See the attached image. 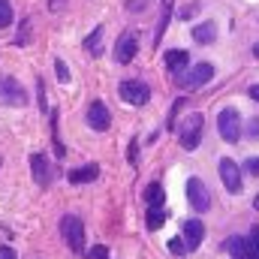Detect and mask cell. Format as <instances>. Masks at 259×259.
I'll use <instances>...</instances> for the list:
<instances>
[{"label":"cell","instance_id":"obj_1","mask_svg":"<svg viewBox=\"0 0 259 259\" xmlns=\"http://www.w3.org/2000/svg\"><path fill=\"white\" fill-rule=\"evenodd\" d=\"M61 235H64V241L69 244L72 253H84V226H81V220L75 214L61 217Z\"/></svg>","mask_w":259,"mask_h":259},{"label":"cell","instance_id":"obj_2","mask_svg":"<svg viewBox=\"0 0 259 259\" xmlns=\"http://www.w3.org/2000/svg\"><path fill=\"white\" fill-rule=\"evenodd\" d=\"M0 103H3V106L21 109V106H27V91H24L15 78L3 75V78H0Z\"/></svg>","mask_w":259,"mask_h":259},{"label":"cell","instance_id":"obj_3","mask_svg":"<svg viewBox=\"0 0 259 259\" xmlns=\"http://www.w3.org/2000/svg\"><path fill=\"white\" fill-rule=\"evenodd\" d=\"M202 115L199 112H193L184 124H181V130H178V139H181V148L184 151H193V148H199V139H202Z\"/></svg>","mask_w":259,"mask_h":259},{"label":"cell","instance_id":"obj_4","mask_svg":"<svg viewBox=\"0 0 259 259\" xmlns=\"http://www.w3.org/2000/svg\"><path fill=\"white\" fill-rule=\"evenodd\" d=\"M118 94H121V100H127L130 106H145V103L151 100V88H148L145 81H139V78H127V81H121Z\"/></svg>","mask_w":259,"mask_h":259},{"label":"cell","instance_id":"obj_5","mask_svg":"<svg viewBox=\"0 0 259 259\" xmlns=\"http://www.w3.org/2000/svg\"><path fill=\"white\" fill-rule=\"evenodd\" d=\"M217 130L226 142H238L241 139V115L235 109H223L217 115Z\"/></svg>","mask_w":259,"mask_h":259},{"label":"cell","instance_id":"obj_6","mask_svg":"<svg viewBox=\"0 0 259 259\" xmlns=\"http://www.w3.org/2000/svg\"><path fill=\"white\" fill-rule=\"evenodd\" d=\"M187 199H190V208L199 211V214L211 208V193H208V187H205L202 178H190L187 181Z\"/></svg>","mask_w":259,"mask_h":259},{"label":"cell","instance_id":"obj_7","mask_svg":"<svg viewBox=\"0 0 259 259\" xmlns=\"http://www.w3.org/2000/svg\"><path fill=\"white\" fill-rule=\"evenodd\" d=\"M214 78V66L208 64V61H202V64H193L190 66V72L178 81L181 88H187V91H196V88H202L205 81H211Z\"/></svg>","mask_w":259,"mask_h":259},{"label":"cell","instance_id":"obj_8","mask_svg":"<svg viewBox=\"0 0 259 259\" xmlns=\"http://www.w3.org/2000/svg\"><path fill=\"white\" fill-rule=\"evenodd\" d=\"M136 52H139L136 33H133V30H124V33L118 36V42H115V61H118V64H133Z\"/></svg>","mask_w":259,"mask_h":259},{"label":"cell","instance_id":"obj_9","mask_svg":"<svg viewBox=\"0 0 259 259\" xmlns=\"http://www.w3.org/2000/svg\"><path fill=\"white\" fill-rule=\"evenodd\" d=\"M220 178H223V187L229 193H241V172H238V163L223 157L220 160Z\"/></svg>","mask_w":259,"mask_h":259},{"label":"cell","instance_id":"obj_10","mask_svg":"<svg viewBox=\"0 0 259 259\" xmlns=\"http://www.w3.org/2000/svg\"><path fill=\"white\" fill-rule=\"evenodd\" d=\"M88 124L97 130V133H103V130H109L112 124V115H109V109H106V103H100V100H94L91 106H88Z\"/></svg>","mask_w":259,"mask_h":259},{"label":"cell","instance_id":"obj_11","mask_svg":"<svg viewBox=\"0 0 259 259\" xmlns=\"http://www.w3.org/2000/svg\"><path fill=\"white\" fill-rule=\"evenodd\" d=\"M30 169H33V181L39 187H49L52 184V163H49L46 154H33L30 157Z\"/></svg>","mask_w":259,"mask_h":259},{"label":"cell","instance_id":"obj_12","mask_svg":"<svg viewBox=\"0 0 259 259\" xmlns=\"http://www.w3.org/2000/svg\"><path fill=\"white\" fill-rule=\"evenodd\" d=\"M181 238H184L187 250H196V247L202 244V238H205V226H202V220H187V223L181 226Z\"/></svg>","mask_w":259,"mask_h":259},{"label":"cell","instance_id":"obj_13","mask_svg":"<svg viewBox=\"0 0 259 259\" xmlns=\"http://www.w3.org/2000/svg\"><path fill=\"white\" fill-rule=\"evenodd\" d=\"M163 64H166V69H169L172 75H178L181 69H187V66H190V55H187V52H181V49H172V52H166Z\"/></svg>","mask_w":259,"mask_h":259},{"label":"cell","instance_id":"obj_14","mask_svg":"<svg viewBox=\"0 0 259 259\" xmlns=\"http://www.w3.org/2000/svg\"><path fill=\"white\" fill-rule=\"evenodd\" d=\"M97 175H100V166H97V163H88V166H78V169H72L66 178H69V184H91Z\"/></svg>","mask_w":259,"mask_h":259},{"label":"cell","instance_id":"obj_15","mask_svg":"<svg viewBox=\"0 0 259 259\" xmlns=\"http://www.w3.org/2000/svg\"><path fill=\"white\" fill-rule=\"evenodd\" d=\"M214 36H217V27H214V21H202V24H196L193 27V39L199 46H208V42H214Z\"/></svg>","mask_w":259,"mask_h":259},{"label":"cell","instance_id":"obj_16","mask_svg":"<svg viewBox=\"0 0 259 259\" xmlns=\"http://www.w3.org/2000/svg\"><path fill=\"white\" fill-rule=\"evenodd\" d=\"M169 18H172V0H163V12H160V21H157V30H154V46H160L166 27H169Z\"/></svg>","mask_w":259,"mask_h":259},{"label":"cell","instance_id":"obj_17","mask_svg":"<svg viewBox=\"0 0 259 259\" xmlns=\"http://www.w3.org/2000/svg\"><path fill=\"white\" fill-rule=\"evenodd\" d=\"M145 202H148V208H160V205H166V193H163V184H148L145 187Z\"/></svg>","mask_w":259,"mask_h":259},{"label":"cell","instance_id":"obj_18","mask_svg":"<svg viewBox=\"0 0 259 259\" xmlns=\"http://www.w3.org/2000/svg\"><path fill=\"white\" fill-rule=\"evenodd\" d=\"M226 250L232 253V259H250V244H247V238H229V241H226Z\"/></svg>","mask_w":259,"mask_h":259},{"label":"cell","instance_id":"obj_19","mask_svg":"<svg viewBox=\"0 0 259 259\" xmlns=\"http://www.w3.org/2000/svg\"><path fill=\"white\" fill-rule=\"evenodd\" d=\"M166 217H169L166 205H160V208H148V229H151V232H157V229L166 223Z\"/></svg>","mask_w":259,"mask_h":259},{"label":"cell","instance_id":"obj_20","mask_svg":"<svg viewBox=\"0 0 259 259\" xmlns=\"http://www.w3.org/2000/svg\"><path fill=\"white\" fill-rule=\"evenodd\" d=\"M84 49H88L94 58L103 52V27H94V30L88 33V39H84Z\"/></svg>","mask_w":259,"mask_h":259},{"label":"cell","instance_id":"obj_21","mask_svg":"<svg viewBox=\"0 0 259 259\" xmlns=\"http://www.w3.org/2000/svg\"><path fill=\"white\" fill-rule=\"evenodd\" d=\"M9 24H12V3L0 0V27H9Z\"/></svg>","mask_w":259,"mask_h":259},{"label":"cell","instance_id":"obj_22","mask_svg":"<svg viewBox=\"0 0 259 259\" xmlns=\"http://www.w3.org/2000/svg\"><path fill=\"white\" fill-rule=\"evenodd\" d=\"M247 244H250V259H259V226H253V229H250Z\"/></svg>","mask_w":259,"mask_h":259},{"label":"cell","instance_id":"obj_23","mask_svg":"<svg viewBox=\"0 0 259 259\" xmlns=\"http://www.w3.org/2000/svg\"><path fill=\"white\" fill-rule=\"evenodd\" d=\"M184 106H187V100H175V106H172V112H169V121H166L169 130H175V121H178V115H181Z\"/></svg>","mask_w":259,"mask_h":259},{"label":"cell","instance_id":"obj_24","mask_svg":"<svg viewBox=\"0 0 259 259\" xmlns=\"http://www.w3.org/2000/svg\"><path fill=\"white\" fill-rule=\"evenodd\" d=\"M169 250H172V256H184V253H187L184 238H172V241H169Z\"/></svg>","mask_w":259,"mask_h":259},{"label":"cell","instance_id":"obj_25","mask_svg":"<svg viewBox=\"0 0 259 259\" xmlns=\"http://www.w3.org/2000/svg\"><path fill=\"white\" fill-rule=\"evenodd\" d=\"M84 256H88V259H109V247H103V244H97V247H91V250H84Z\"/></svg>","mask_w":259,"mask_h":259},{"label":"cell","instance_id":"obj_26","mask_svg":"<svg viewBox=\"0 0 259 259\" xmlns=\"http://www.w3.org/2000/svg\"><path fill=\"white\" fill-rule=\"evenodd\" d=\"M55 72H58V78H61V81H69V69H66V64L61 61V58L55 61Z\"/></svg>","mask_w":259,"mask_h":259},{"label":"cell","instance_id":"obj_27","mask_svg":"<svg viewBox=\"0 0 259 259\" xmlns=\"http://www.w3.org/2000/svg\"><path fill=\"white\" fill-rule=\"evenodd\" d=\"M244 169H247L250 175H259V157H250V160L244 163Z\"/></svg>","mask_w":259,"mask_h":259},{"label":"cell","instance_id":"obj_28","mask_svg":"<svg viewBox=\"0 0 259 259\" xmlns=\"http://www.w3.org/2000/svg\"><path fill=\"white\" fill-rule=\"evenodd\" d=\"M136 151H139V142L133 139V142H130V163H133V166H136Z\"/></svg>","mask_w":259,"mask_h":259},{"label":"cell","instance_id":"obj_29","mask_svg":"<svg viewBox=\"0 0 259 259\" xmlns=\"http://www.w3.org/2000/svg\"><path fill=\"white\" fill-rule=\"evenodd\" d=\"M0 259H18V256H15L12 247H0Z\"/></svg>","mask_w":259,"mask_h":259},{"label":"cell","instance_id":"obj_30","mask_svg":"<svg viewBox=\"0 0 259 259\" xmlns=\"http://www.w3.org/2000/svg\"><path fill=\"white\" fill-rule=\"evenodd\" d=\"M250 139H259V118L250 121Z\"/></svg>","mask_w":259,"mask_h":259},{"label":"cell","instance_id":"obj_31","mask_svg":"<svg viewBox=\"0 0 259 259\" xmlns=\"http://www.w3.org/2000/svg\"><path fill=\"white\" fill-rule=\"evenodd\" d=\"M250 97H253V100L259 103V84H253V88H250Z\"/></svg>","mask_w":259,"mask_h":259},{"label":"cell","instance_id":"obj_32","mask_svg":"<svg viewBox=\"0 0 259 259\" xmlns=\"http://www.w3.org/2000/svg\"><path fill=\"white\" fill-rule=\"evenodd\" d=\"M61 3H64V0H52V3H49V6H52V9H58V6H61Z\"/></svg>","mask_w":259,"mask_h":259},{"label":"cell","instance_id":"obj_33","mask_svg":"<svg viewBox=\"0 0 259 259\" xmlns=\"http://www.w3.org/2000/svg\"><path fill=\"white\" fill-rule=\"evenodd\" d=\"M253 208H256V211H259V193H256V199H253Z\"/></svg>","mask_w":259,"mask_h":259},{"label":"cell","instance_id":"obj_34","mask_svg":"<svg viewBox=\"0 0 259 259\" xmlns=\"http://www.w3.org/2000/svg\"><path fill=\"white\" fill-rule=\"evenodd\" d=\"M253 55H256V58H259V42H256V46H253Z\"/></svg>","mask_w":259,"mask_h":259}]
</instances>
